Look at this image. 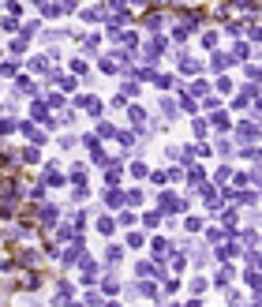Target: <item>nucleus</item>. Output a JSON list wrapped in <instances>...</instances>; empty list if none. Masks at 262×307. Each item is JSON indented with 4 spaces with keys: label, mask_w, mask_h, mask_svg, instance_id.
I'll use <instances>...</instances> for the list:
<instances>
[{
    "label": "nucleus",
    "mask_w": 262,
    "mask_h": 307,
    "mask_svg": "<svg viewBox=\"0 0 262 307\" xmlns=\"http://www.w3.org/2000/svg\"><path fill=\"white\" fill-rule=\"evenodd\" d=\"M225 199L229 203H236V206H255V191H225Z\"/></svg>",
    "instance_id": "obj_1"
},
{
    "label": "nucleus",
    "mask_w": 262,
    "mask_h": 307,
    "mask_svg": "<svg viewBox=\"0 0 262 307\" xmlns=\"http://www.w3.org/2000/svg\"><path fill=\"white\" fill-rule=\"evenodd\" d=\"M75 105H79V109H86V112H90V117H101V101L94 98V94H83V98L75 101Z\"/></svg>",
    "instance_id": "obj_2"
},
{
    "label": "nucleus",
    "mask_w": 262,
    "mask_h": 307,
    "mask_svg": "<svg viewBox=\"0 0 262 307\" xmlns=\"http://www.w3.org/2000/svg\"><path fill=\"white\" fill-rule=\"evenodd\" d=\"M161 210H176V214H183V210H188V203H183V199H176L172 191H165V195H161Z\"/></svg>",
    "instance_id": "obj_3"
},
{
    "label": "nucleus",
    "mask_w": 262,
    "mask_h": 307,
    "mask_svg": "<svg viewBox=\"0 0 262 307\" xmlns=\"http://www.w3.org/2000/svg\"><path fill=\"white\" fill-rule=\"evenodd\" d=\"M23 135H26V139H30V142H34V146H42V142H49V139H45V131H38V128H34V124H23Z\"/></svg>",
    "instance_id": "obj_4"
},
{
    "label": "nucleus",
    "mask_w": 262,
    "mask_h": 307,
    "mask_svg": "<svg viewBox=\"0 0 262 307\" xmlns=\"http://www.w3.org/2000/svg\"><path fill=\"white\" fill-rule=\"evenodd\" d=\"M236 135L244 139V142H251V139L258 135V128H255V124H251V120H244V124H236Z\"/></svg>",
    "instance_id": "obj_5"
},
{
    "label": "nucleus",
    "mask_w": 262,
    "mask_h": 307,
    "mask_svg": "<svg viewBox=\"0 0 262 307\" xmlns=\"http://www.w3.org/2000/svg\"><path fill=\"white\" fill-rule=\"evenodd\" d=\"M105 262H109V266H120V262H124V247H120V244H109V251H105Z\"/></svg>",
    "instance_id": "obj_6"
},
{
    "label": "nucleus",
    "mask_w": 262,
    "mask_h": 307,
    "mask_svg": "<svg viewBox=\"0 0 262 307\" xmlns=\"http://www.w3.org/2000/svg\"><path fill=\"white\" fill-rule=\"evenodd\" d=\"M105 206H113V210H120V206H124V191H116V187H109V191H105Z\"/></svg>",
    "instance_id": "obj_7"
},
{
    "label": "nucleus",
    "mask_w": 262,
    "mask_h": 307,
    "mask_svg": "<svg viewBox=\"0 0 262 307\" xmlns=\"http://www.w3.org/2000/svg\"><path fill=\"white\" fill-rule=\"evenodd\" d=\"M94 277H98V266H94L90 258H83V281H86V289L94 285Z\"/></svg>",
    "instance_id": "obj_8"
},
{
    "label": "nucleus",
    "mask_w": 262,
    "mask_h": 307,
    "mask_svg": "<svg viewBox=\"0 0 262 307\" xmlns=\"http://www.w3.org/2000/svg\"><path fill=\"white\" fill-rule=\"evenodd\" d=\"M67 300H71V285H67V281H60V285H56V296H53V303H67Z\"/></svg>",
    "instance_id": "obj_9"
},
{
    "label": "nucleus",
    "mask_w": 262,
    "mask_h": 307,
    "mask_svg": "<svg viewBox=\"0 0 262 307\" xmlns=\"http://www.w3.org/2000/svg\"><path fill=\"white\" fill-rule=\"evenodd\" d=\"M86 150H90V158H94V161H105V154H101V142L94 139V135H86Z\"/></svg>",
    "instance_id": "obj_10"
},
{
    "label": "nucleus",
    "mask_w": 262,
    "mask_h": 307,
    "mask_svg": "<svg viewBox=\"0 0 262 307\" xmlns=\"http://www.w3.org/2000/svg\"><path fill=\"white\" fill-rule=\"evenodd\" d=\"M142 23H146L150 30H161V26H165V15H161V12H150L146 19H142Z\"/></svg>",
    "instance_id": "obj_11"
},
{
    "label": "nucleus",
    "mask_w": 262,
    "mask_h": 307,
    "mask_svg": "<svg viewBox=\"0 0 262 307\" xmlns=\"http://www.w3.org/2000/svg\"><path fill=\"white\" fill-rule=\"evenodd\" d=\"M247 56H251V45H232L229 60H247Z\"/></svg>",
    "instance_id": "obj_12"
},
{
    "label": "nucleus",
    "mask_w": 262,
    "mask_h": 307,
    "mask_svg": "<svg viewBox=\"0 0 262 307\" xmlns=\"http://www.w3.org/2000/svg\"><path fill=\"white\" fill-rule=\"evenodd\" d=\"M113 228H116V221H113L109 214H105V217H98V233H101V236H109Z\"/></svg>",
    "instance_id": "obj_13"
},
{
    "label": "nucleus",
    "mask_w": 262,
    "mask_h": 307,
    "mask_svg": "<svg viewBox=\"0 0 262 307\" xmlns=\"http://www.w3.org/2000/svg\"><path fill=\"white\" fill-rule=\"evenodd\" d=\"M15 90H19V94H38V86H34L30 79H26V75H23V79L15 83Z\"/></svg>",
    "instance_id": "obj_14"
},
{
    "label": "nucleus",
    "mask_w": 262,
    "mask_h": 307,
    "mask_svg": "<svg viewBox=\"0 0 262 307\" xmlns=\"http://www.w3.org/2000/svg\"><path fill=\"white\" fill-rule=\"evenodd\" d=\"M56 240H60V244H67V240H75V228H71V225H60V228H56Z\"/></svg>",
    "instance_id": "obj_15"
},
{
    "label": "nucleus",
    "mask_w": 262,
    "mask_h": 307,
    "mask_svg": "<svg viewBox=\"0 0 262 307\" xmlns=\"http://www.w3.org/2000/svg\"><path fill=\"white\" fill-rule=\"evenodd\" d=\"M34 120H49V105H42V101H34Z\"/></svg>",
    "instance_id": "obj_16"
},
{
    "label": "nucleus",
    "mask_w": 262,
    "mask_h": 307,
    "mask_svg": "<svg viewBox=\"0 0 262 307\" xmlns=\"http://www.w3.org/2000/svg\"><path fill=\"white\" fill-rule=\"evenodd\" d=\"M131 120H135V128H142V124H146V112H142L139 105H131Z\"/></svg>",
    "instance_id": "obj_17"
},
{
    "label": "nucleus",
    "mask_w": 262,
    "mask_h": 307,
    "mask_svg": "<svg viewBox=\"0 0 262 307\" xmlns=\"http://www.w3.org/2000/svg\"><path fill=\"white\" fill-rule=\"evenodd\" d=\"M146 172H150V169H146V161H135V165H131V176H135V180H142Z\"/></svg>",
    "instance_id": "obj_18"
},
{
    "label": "nucleus",
    "mask_w": 262,
    "mask_h": 307,
    "mask_svg": "<svg viewBox=\"0 0 262 307\" xmlns=\"http://www.w3.org/2000/svg\"><path fill=\"white\" fill-rule=\"evenodd\" d=\"M124 203H131V206H142V191L135 187V191H128V195H124Z\"/></svg>",
    "instance_id": "obj_19"
},
{
    "label": "nucleus",
    "mask_w": 262,
    "mask_h": 307,
    "mask_svg": "<svg viewBox=\"0 0 262 307\" xmlns=\"http://www.w3.org/2000/svg\"><path fill=\"white\" fill-rule=\"evenodd\" d=\"M23 161H26V165H38V161H42V154L30 146V150H23Z\"/></svg>",
    "instance_id": "obj_20"
},
{
    "label": "nucleus",
    "mask_w": 262,
    "mask_h": 307,
    "mask_svg": "<svg viewBox=\"0 0 262 307\" xmlns=\"http://www.w3.org/2000/svg\"><path fill=\"white\" fill-rule=\"evenodd\" d=\"M169 258H172V270H176V274H180V270H183V266H188V258H183V255H180V251H172V255H169Z\"/></svg>",
    "instance_id": "obj_21"
},
{
    "label": "nucleus",
    "mask_w": 262,
    "mask_h": 307,
    "mask_svg": "<svg viewBox=\"0 0 262 307\" xmlns=\"http://www.w3.org/2000/svg\"><path fill=\"white\" fill-rule=\"evenodd\" d=\"M98 15H101L98 8H83V23H98Z\"/></svg>",
    "instance_id": "obj_22"
},
{
    "label": "nucleus",
    "mask_w": 262,
    "mask_h": 307,
    "mask_svg": "<svg viewBox=\"0 0 262 307\" xmlns=\"http://www.w3.org/2000/svg\"><path fill=\"white\" fill-rule=\"evenodd\" d=\"M191 292L202 296V292H206V281H202V277H195V281H191Z\"/></svg>",
    "instance_id": "obj_23"
},
{
    "label": "nucleus",
    "mask_w": 262,
    "mask_h": 307,
    "mask_svg": "<svg viewBox=\"0 0 262 307\" xmlns=\"http://www.w3.org/2000/svg\"><path fill=\"white\" fill-rule=\"evenodd\" d=\"M217 154H221V158H229V154H232V142L221 139V142H217Z\"/></svg>",
    "instance_id": "obj_24"
},
{
    "label": "nucleus",
    "mask_w": 262,
    "mask_h": 307,
    "mask_svg": "<svg viewBox=\"0 0 262 307\" xmlns=\"http://www.w3.org/2000/svg\"><path fill=\"white\" fill-rule=\"evenodd\" d=\"M229 64V56H221V53H213V71H221Z\"/></svg>",
    "instance_id": "obj_25"
},
{
    "label": "nucleus",
    "mask_w": 262,
    "mask_h": 307,
    "mask_svg": "<svg viewBox=\"0 0 262 307\" xmlns=\"http://www.w3.org/2000/svg\"><path fill=\"white\" fill-rule=\"evenodd\" d=\"M213 128H229V117H225V112H213Z\"/></svg>",
    "instance_id": "obj_26"
},
{
    "label": "nucleus",
    "mask_w": 262,
    "mask_h": 307,
    "mask_svg": "<svg viewBox=\"0 0 262 307\" xmlns=\"http://www.w3.org/2000/svg\"><path fill=\"white\" fill-rule=\"evenodd\" d=\"M213 180H217V184H225V180H229V165H221L217 172H213Z\"/></svg>",
    "instance_id": "obj_27"
},
{
    "label": "nucleus",
    "mask_w": 262,
    "mask_h": 307,
    "mask_svg": "<svg viewBox=\"0 0 262 307\" xmlns=\"http://www.w3.org/2000/svg\"><path fill=\"white\" fill-rule=\"evenodd\" d=\"M165 251H169V244H165V240H154V255H158V258H161Z\"/></svg>",
    "instance_id": "obj_28"
},
{
    "label": "nucleus",
    "mask_w": 262,
    "mask_h": 307,
    "mask_svg": "<svg viewBox=\"0 0 262 307\" xmlns=\"http://www.w3.org/2000/svg\"><path fill=\"white\" fill-rule=\"evenodd\" d=\"M116 289H120V285H116V281H113V277H105V285H101V292H109V296H113Z\"/></svg>",
    "instance_id": "obj_29"
},
{
    "label": "nucleus",
    "mask_w": 262,
    "mask_h": 307,
    "mask_svg": "<svg viewBox=\"0 0 262 307\" xmlns=\"http://www.w3.org/2000/svg\"><path fill=\"white\" fill-rule=\"evenodd\" d=\"M217 90H221V94H229V90H232V83L225 79V75H217Z\"/></svg>",
    "instance_id": "obj_30"
},
{
    "label": "nucleus",
    "mask_w": 262,
    "mask_h": 307,
    "mask_svg": "<svg viewBox=\"0 0 262 307\" xmlns=\"http://www.w3.org/2000/svg\"><path fill=\"white\" fill-rule=\"evenodd\" d=\"M240 154H244V158H247V161H255V158H258V150H255V146H251V142H247V146H244V150H240Z\"/></svg>",
    "instance_id": "obj_31"
},
{
    "label": "nucleus",
    "mask_w": 262,
    "mask_h": 307,
    "mask_svg": "<svg viewBox=\"0 0 262 307\" xmlns=\"http://www.w3.org/2000/svg\"><path fill=\"white\" fill-rule=\"evenodd\" d=\"M12 131H15V124H12V120H0V135H12Z\"/></svg>",
    "instance_id": "obj_32"
},
{
    "label": "nucleus",
    "mask_w": 262,
    "mask_h": 307,
    "mask_svg": "<svg viewBox=\"0 0 262 307\" xmlns=\"http://www.w3.org/2000/svg\"><path fill=\"white\" fill-rule=\"evenodd\" d=\"M128 247H142V233H131L128 236Z\"/></svg>",
    "instance_id": "obj_33"
},
{
    "label": "nucleus",
    "mask_w": 262,
    "mask_h": 307,
    "mask_svg": "<svg viewBox=\"0 0 262 307\" xmlns=\"http://www.w3.org/2000/svg\"><path fill=\"white\" fill-rule=\"evenodd\" d=\"M109 307H120V303H109Z\"/></svg>",
    "instance_id": "obj_34"
},
{
    "label": "nucleus",
    "mask_w": 262,
    "mask_h": 307,
    "mask_svg": "<svg viewBox=\"0 0 262 307\" xmlns=\"http://www.w3.org/2000/svg\"><path fill=\"white\" fill-rule=\"evenodd\" d=\"M172 307H180V303H172Z\"/></svg>",
    "instance_id": "obj_35"
}]
</instances>
